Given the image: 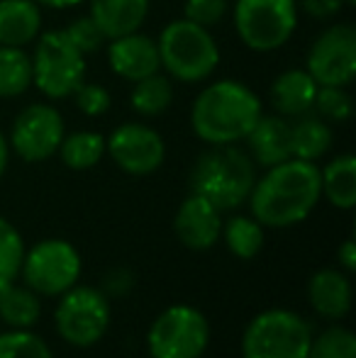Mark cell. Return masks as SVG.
Wrapping results in <instances>:
<instances>
[{
    "mask_svg": "<svg viewBox=\"0 0 356 358\" xmlns=\"http://www.w3.org/2000/svg\"><path fill=\"white\" fill-rule=\"evenodd\" d=\"M20 273L37 295H64L81 275V256L69 241L44 239L24 254Z\"/></svg>",
    "mask_w": 356,
    "mask_h": 358,
    "instance_id": "obj_10",
    "label": "cell"
},
{
    "mask_svg": "<svg viewBox=\"0 0 356 358\" xmlns=\"http://www.w3.org/2000/svg\"><path fill=\"white\" fill-rule=\"evenodd\" d=\"M157 47L159 62L169 78L188 85L208 80L220 64V47L210 29L185 17L173 20L162 29Z\"/></svg>",
    "mask_w": 356,
    "mask_h": 358,
    "instance_id": "obj_4",
    "label": "cell"
},
{
    "mask_svg": "<svg viewBox=\"0 0 356 358\" xmlns=\"http://www.w3.org/2000/svg\"><path fill=\"white\" fill-rule=\"evenodd\" d=\"M344 3H347V5H354V3H356V0H344Z\"/></svg>",
    "mask_w": 356,
    "mask_h": 358,
    "instance_id": "obj_40",
    "label": "cell"
},
{
    "mask_svg": "<svg viewBox=\"0 0 356 358\" xmlns=\"http://www.w3.org/2000/svg\"><path fill=\"white\" fill-rule=\"evenodd\" d=\"M313 110L325 122H347L354 113V103H352V95L347 93V88H339V85H320L318 95H315Z\"/></svg>",
    "mask_w": 356,
    "mask_h": 358,
    "instance_id": "obj_30",
    "label": "cell"
},
{
    "mask_svg": "<svg viewBox=\"0 0 356 358\" xmlns=\"http://www.w3.org/2000/svg\"><path fill=\"white\" fill-rule=\"evenodd\" d=\"M39 8H52V10H69V8H76L81 5L83 0H34Z\"/></svg>",
    "mask_w": 356,
    "mask_h": 358,
    "instance_id": "obj_38",
    "label": "cell"
},
{
    "mask_svg": "<svg viewBox=\"0 0 356 358\" xmlns=\"http://www.w3.org/2000/svg\"><path fill=\"white\" fill-rule=\"evenodd\" d=\"M173 229H176V236L188 249L205 251L210 246H215V241L222 234L220 210L205 198L190 193L178 208L176 220H173Z\"/></svg>",
    "mask_w": 356,
    "mask_h": 358,
    "instance_id": "obj_15",
    "label": "cell"
},
{
    "mask_svg": "<svg viewBox=\"0 0 356 358\" xmlns=\"http://www.w3.org/2000/svg\"><path fill=\"white\" fill-rule=\"evenodd\" d=\"M320 85L305 69H288V71L278 73L271 83L269 98L271 108L280 117H300V115L313 113L315 95H318Z\"/></svg>",
    "mask_w": 356,
    "mask_h": 358,
    "instance_id": "obj_16",
    "label": "cell"
},
{
    "mask_svg": "<svg viewBox=\"0 0 356 358\" xmlns=\"http://www.w3.org/2000/svg\"><path fill=\"white\" fill-rule=\"evenodd\" d=\"M64 134L62 113L49 103H32L15 117L8 144L20 159L39 164L57 154Z\"/></svg>",
    "mask_w": 356,
    "mask_h": 358,
    "instance_id": "obj_12",
    "label": "cell"
},
{
    "mask_svg": "<svg viewBox=\"0 0 356 358\" xmlns=\"http://www.w3.org/2000/svg\"><path fill=\"white\" fill-rule=\"evenodd\" d=\"M232 15L242 44L259 54L288 44L298 27L295 0H237Z\"/></svg>",
    "mask_w": 356,
    "mask_h": 358,
    "instance_id": "obj_6",
    "label": "cell"
},
{
    "mask_svg": "<svg viewBox=\"0 0 356 358\" xmlns=\"http://www.w3.org/2000/svg\"><path fill=\"white\" fill-rule=\"evenodd\" d=\"M322 195L339 210H352L356 205V159L342 154L320 171Z\"/></svg>",
    "mask_w": 356,
    "mask_h": 358,
    "instance_id": "obj_22",
    "label": "cell"
},
{
    "mask_svg": "<svg viewBox=\"0 0 356 358\" xmlns=\"http://www.w3.org/2000/svg\"><path fill=\"white\" fill-rule=\"evenodd\" d=\"M64 34H66L69 42H71L73 47H76L78 52L83 54V57H86V54L98 52V49L103 47V42H105L103 32H100L98 24L90 20V15L76 17L66 29H64Z\"/></svg>",
    "mask_w": 356,
    "mask_h": 358,
    "instance_id": "obj_32",
    "label": "cell"
},
{
    "mask_svg": "<svg viewBox=\"0 0 356 358\" xmlns=\"http://www.w3.org/2000/svg\"><path fill=\"white\" fill-rule=\"evenodd\" d=\"M305 358H356V336L344 327H329L310 341Z\"/></svg>",
    "mask_w": 356,
    "mask_h": 358,
    "instance_id": "obj_29",
    "label": "cell"
},
{
    "mask_svg": "<svg viewBox=\"0 0 356 358\" xmlns=\"http://www.w3.org/2000/svg\"><path fill=\"white\" fill-rule=\"evenodd\" d=\"M229 3L227 0H185L183 15L185 20L200 24V27L210 29L227 15Z\"/></svg>",
    "mask_w": 356,
    "mask_h": 358,
    "instance_id": "obj_34",
    "label": "cell"
},
{
    "mask_svg": "<svg viewBox=\"0 0 356 358\" xmlns=\"http://www.w3.org/2000/svg\"><path fill=\"white\" fill-rule=\"evenodd\" d=\"M0 358H52V351L29 329H13L0 334Z\"/></svg>",
    "mask_w": 356,
    "mask_h": 358,
    "instance_id": "obj_31",
    "label": "cell"
},
{
    "mask_svg": "<svg viewBox=\"0 0 356 358\" xmlns=\"http://www.w3.org/2000/svg\"><path fill=\"white\" fill-rule=\"evenodd\" d=\"M173 103V83L169 76L152 73L137 80L129 95V105L139 117H159Z\"/></svg>",
    "mask_w": 356,
    "mask_h": 358,
    "instance_id": "obj_24",
    "label": "cell"
},
{
    "mask_svg": "<svg viewBox=\"0 0 356 358\" xmlns=\"http://www.w3.org/2000/svg\"><path fill=\"white\" fill-rule=\"evenodd\" d=\"M227 249L239 259H254L262 251L264 244V227L254 217H232L222 227Z\"/></svg>",
    "mask_w": 356,
    "mask_h": 358,
    "instance_id": "obj_27",
    "label": "cell"
},
{
    "mask_svg": "<svg viewBox=\"0 0 356 358\" xmlns=\"http://www.w3.org/2000/svg\"><path fill=\"white\" fill-rule=\"evenodd\" d=\"M208 320L190 305H173L164 310L147 334L152 358H200L208 349Z\"/></svg>",
    "mask_w": 356,
    "mask_h": 358,
    "instance_id": "obj_8",
    "label": "cell"
},
{
    "mask_svg": "<svg viewBox=\"0 0 356 358\" xmlns=\"http://www.w3.org/2000/svg\"><path fill=\"white\" fill-rule=\"evenodd\" d=\"M257 183V164L247 151L234 144L213 146L198 156L190 171V190L208 203H213L220 213L234 210L249 200Z\"/></svg>",
    "mask_w": 356,
    "mask_h": 358,
    "instance_id": "obj_3",
    "label": "cell"
},
{
    "mask_svg": "<svg viewBox=\"0 0 356 358\" xmlns=\"http://www.w3.org/2000/svg\"><path fill=\"white\" fill-rule=\"evenodd\" d=\"M42 315L39 297L29 287H20L13 283L0 285V320L13 329H29L37 324Z\"/></svg>",
    "mask_w": 356,
    "mask_h": 358,
    "instance_id": "obj_23",
    "label": "cell"
},
{
    "mask_svg": "<svg viewBox=\"0 0 356 358\" xmlns=\"http://www.w3.org/2000/svg\"><path fill=\"white\" fill-rule=\"evenodd\" d=\"M308 295L315 312L327 320H342L352 310V283L347 275L334 268L318 271L310 278Z\"/></svg>",
    "mask_w": 356,
    "mask_h": 358,
    "instance_id": "obj_20",
    "label": "cell"
},
{
    "mask_svg": "<svg viewBox=\"0 0 356 358\" xmlns=\"http://www.w3.org/2000/svg\"><path fill=\"white\" fill-rule=\"evenodd\" d=\"M313 341L310 324L290 310H266L247 324L244 358H305Z\"/></svg>",
    "mask_w": 356,
    "mask_h": 358,
    "instance_id": "obj_7",
    "label": "cell"
},
{
    "mask_svg": "<svg viewBox=\"0 0 356 358\" xmlns=\"http://www.w3.org/2000/svg\"><path fill=\"white\" fill-rule=\"evenodd\" d=\"M132 287V273L124 268H115L105 275V290L113 292V295H124Z\"/></svg>",
    "mask_w": 356,
    "mask_h": 358,
    "instance_id": "obj_36",
    "label": "cell"
},
{
    "mask_svg": "<svg viewBox=\"0 0 356 358\" xmlns=\"http://www.w3.org/2000/svg\"><path fill=\"white\" fill-rule=\"evenodd\" d=\"M24 259V244L20 231L10 224L5 217H0V285L13 283L20 275Z\"/></svg>",
    "mask_w": 356,
    "mask_h": 358,
    "instance_id": "obj_28",
    "label": "cell"
},
{
    "mask_svg": "<svg viewBox=\"0 0 356 358\" xmlns=\"http://www.w3.org/2000/svg\"><path fill=\"white\" fill-rule=\"evenodd\" d=\"M259 117L262 100L237 78H220L205 85L190 108V127L195 137L210 146L237 144L247 139Z\"/></svg>",
    "mask_w": 356,
    "mask_h": 358,
    "instance_id": "obj_2",
    "label": "cell"
},
{
    "mask_svg": "<svg viewBox=\"0 0 356 358\" xmlns=\"http://www.w3.org/2000/svg\"><path fill=\"white\" fill-rule=\"evenodd\" d=\"M32 88V59L20 47L0 44V98H17Z\"/></svg>",
    "mask_w": 356,
    "mask_h": 358,
    "instance_id": "obj_25",
    "label": "cell"
},
{
    "mask_svg": "<svg viewBox=\"0 0 356 358\" xmlns=\"http://www.w3.org/2000/svg\"><path fill=\"white\" fill-rule=\"evenodd\" d=\"M152 0H90V20L105 39L137 32L149 15Z\"/></svg>",
    "mask_w": 356,
    "mask_h": 358,
    "instance_id": "obj_18",
    "label": "cell"
},
{
    "mask_svg": "<svg viewBox=\"0 0 356 358\" xmlns=\"http://www.w3.org/2000/svg\"><path fill=\"white\" fill-rule=\"evenodd\" d=\"M42 34V8L34 0H0V44L24 49Z\"/></svg>",
    "mask_w": 356,
    "mask_h": 358,
    "instance_id": "obj_19",
    "label": "cell"
},
{
    "mask_svg": "<svg viewBox=\"0 0 356 358\" xmlns=\"http://www.w3.org/2000/svg\"><path fill=\"white\" fill-rule=\"evenodd\" d=\"M8 161H10V144L5 139V134L0 132V178H3L5 169H8Z\"/></svg>",
    "mask_w": 356,
    "mask_h": 358,
    "instance_id": "obj_39",
    "label": "cell"
},
{
    "mask_svg": "<svg viewBox=\"0 0 356 358\" xmlns=\"http://www.w3.org/2000/svg\"><path fill=\"white\" fill-rule=\"evenodd\" d=\"M305 71L318 85L347 88L356 76V29L349 22L329 24L313 39Z\"/></svg>",
    "mask_w": 356,
    "mask_h": 358,
    "instance_id": "obj_11",
    "label": "cell"
},
{
    "mask_svg": "<svg viewBox=\"0 0 356 358\" xmlns=\"http://www.w3.org/2000/svg\"><path fill=\"white\" fill-rule=\"evenodd\" d=\"M59 156L62 161L73 171H86L93 169L105 154V137L98 132H73V134H64L62 144H59Z\"/></svg>",
    "mask_w": 356,
    "mask_h": 358,
    "instance_id": "obj_26",
    "label": "cell"
},
{
    "mask_svg": "<svg viewBox=\"0 0 356 358\" xmlns=\"http://www.w3.org/2000/svg\"><path fill=\"white\" fill-rule=\"evenodd\" d=\"M32 59V85L49 100H64L86 80V59L64 29L39 34Z\"/></svg>",
    "mask_w": 356,
    "mask_h": 358,
    "instance_id": "obj_5",
    "label": "cell"
},
{
    "mask_svg": "<svg viewBox=\"0 0 356 358\" xmlns=\"http://www.w3.org/2000/svg\"><path fill=\"white\" fill-rule=\"evenodd\" d=\"M54 322L66 344L78 349L98 344L110 324L108 297L95 287H69L54 312Z\"/></svg>",
    "mask_w": 356,
    "mask_h": 358,
    "instance_id": "obj_9",
    "label": "cell"
},
{
    "mask_svg": "<svg viewBox=\"0 0 356 358\" xmlns=\"http://www.w3.org/2000/svg\"><path fill=\"white\" fill-rule=\"evenodd\" d=\"M295 5L313 20H332L342 13L347 3L344 0H295Z\"/></svg>",
    "mask_w": 356,
    "mask_h": 358,
    "instance_id": "obj_35",
    "label": "cell"
},
{
    "mask_svg": "<svg viewBox=\"0 0 356 358\" xmlns=\"http://www.w3.org/2000/svg\"><path fill=\"white\" fill-rule=\"evenodd\" d=\"M73 103H76V108L81 110L83 115H88V117H100V115H105L110 110V93L108 88H103L100 83H81L76 90H73Z\"/></svg>",
    "mask_w": 356,
    "mask_h": 358,
    "instance_id": "obj_33",
    "label": "cell"
},
{
    "mask_svg": "<svg viewBox=\"0 0 356 358\" xmlns=\"http://www.w3.org/2000/svg\"><path fill=\"white\" fill-rule=\"evenodd\" d=\"M108 64L115 76L132 80V83H137V80L147 78L152 73H159L162 62H159L157 39H152L149 34H142L139 29L110 39Z\"/></svg>",
    "mask_w": 356,
    "mask_h": 358,
    "instance_id": "obj_14",
    "label": "cell"
},
{
    "mask_svg": "<svg viewBox=\"0 0 356 358\" xmlns=\"http://www.w3.org/2000/svg\"><path fill=\"white\" fill-rule=\"evenodd\" d=\"M249 156L254 164L271 166L283 164V161L293 159V149H290V122L280 115H262L252 132L247 134Z\"/></svg>",
    "mask_w": 356,
    "mask_h": 358,
    "instance_id": "obj_17",
    "label": "cell"
},
{
    "mask_svg": "<svg viewBox=\"0 0 356 358\" xmlns=\"http://www.w3.org/2000/svg\"><path fill=\"white\" fill-rule=\"evenodd\" d=\"M332 146V129L320 115L308 113L295 117L290 124V149H293V159L300 161H318Z\"/></svg>",
    "mask_w": 356,
    "mask_h": 358,
    "instance_id": "obj_21",
    "label": "cell"
},
{
    "mask_svg": "<svg viewBox=\"0 0 356 358\" xmlns=\"http://www.w3.org/2000/svg\"><path fill=\"white\" fill-rule=\"evenodd\" d=\"M322 198L320 169L313 161L288 159L271 166L249 193L252 217L262 227H290L303 222Z\"/></svg>",
    "mask_w": 356,
    "mask_h": 358,
    "instance_id": "obj_1",
    "label": "cell"
},
{
    "mask_svg": "<svg viewBox=\"0 0 356 358\" xmlns=\"http://www.w3.org/2000/svg\"><path fill=\"white\" fill-rule=\"evenodd\" d=\"M339 264L344 266V271H356V241L347 239L342 246H339Z\"/></svg>",
    "mask_w": 356,
    "mask_h": 358,
    "instance_id": "obj_37",
    "label": "cell"
},
{
    "mask_svg": "<svg viewBox=\"0 0 356 358\" xmlns=\"http://www.w3.org/2000/svg\"><path fill=\"white\" fill-rule=\"evenodd\" d=\"M110 159L129 176H149L162 169L166 159V144L162 134L142 122H124L105 139Z\"/></svg>",
    "mask_w": 356,
    "mask_h": 358,
    "instance_id": "obj_13",
    "label": "cell"
}]
</instances>
